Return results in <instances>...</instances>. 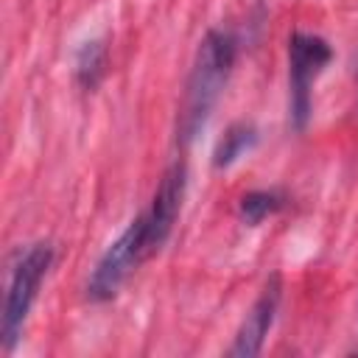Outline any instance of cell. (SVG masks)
Segmentation results:
<instances>
[{
	"instance_id": "9c48e42d",
	"label": "cell",
	"mask_w": 358,
	"mask_h": 358,
	"mask_svg": "<svg viewBox=\"0 0 358 358\" xmlns=\"http://www.w3.org/2000/svg\"><path fill=\"white\" fill-rule=\"evenodd\" d=\"M282 204H285V199L277 190H249L238 201V215H241V221L246 227H257L268 215H274Z\"/></svg>"
},
{
	"instance_id": "6da1fadb",
	"label": "cell",
	"mask_w": 358,
	"mask_h": 358,
	"mask_svg": "<svg viewBox=\"0 0 358 358\" xmlns=\"http://www.w3.org/2000/svg\"><path fill=\"white\" fill-rule=\"evenodd\" d=\"M235 56H238V39L224 28H210L199 42L193 70L185 84V98L179 106V120H176L179 143H190L204 129L207 117L213 115L227 87Z\"/></svg>"
},
{
	"instance_id": "3957f363",
	"label": "cell",
	"mask_w": 358,
	"mask_h": 358,
	"mask_svg": "<svg viewBox=\"0 0 358 358\" xmlns=\"http://www.w3.org/2000/svg\"><path fill=\"white\" fill-rule=\"evenodd\" d=\"M53 266V246L48 241H39L25 249V255L17 260L6 294V308H3V322H0V336H3V350H14V344L22 336V327L28 322V313L36 302L39 285L48 277Z\"/></svg>"
},
{
	"instance_id": "52a82bcc",
	"label": "cell",
	"mask_w": 358,
	"mask_h": 358,
	"mask_svg": "<svg viewBox=\"0 0 358 358\" xmlns=\"http://www.w3.org/2000/svg\"><path fill=\"white\" fill-rule=\"evenodd\" d=\"M257 143V129L252 123H232L224 137L215 143V151H213V165L221 171V168H229L235 165L246 151H252Z\"/></svg>"
},
{
	"instance_id": "8992f818",
	"label": "cell",
	"mask_w": 358,
	"mask_h": 358,
	"mask_svg": "<svg viewBox=\"0 0 358 358\" xmlns=\"http://www.w3.org/2000/svg\"><path fill=\"white\" fill-rule=\"evenodd\" d=\"M185 187H187V168H185V162H173L162 173L159 185H157V193L151 199V207L145 210L148 238H151L154 252L168 241V235H171V229H173V224L179 218Z\"/></svg>"
},
{
	"instance_id": "7a4b0ae2",
	"label": "cell",
	"mask_w": 358,
	"mask_h": 358,
	"mask_svg": "<svg viewBox=\"0 0 358 358\" xmlns=\"http://www.w3.org/2000/svg\"><path fill=\"white\" fill-rule=\"evenodd\" d=\"M154 255L151 238H148V221L145 213H140L101 255V260L95 263L90 280H87V299L92 302H109L112 296H117V291L123 288V282L134 274V268Z\"/></svg>"
},
{
	"instance_id": "ba28073f",
	"label": "cell",
	"mask_w": 358,
	"mask_h": 358,
	"mask_svg": "<svg viewBox=\"0 0 358 358\" xmlns=\"http://www.w3.org/2000/svg\"><path fill=\"white\" fill-rule=\"evenodd\" d=\"M106 76V42L90 39L76 53V81L84 90H95Z\"/></svg>"
},
{
	"instance_id": "5b68a950",
	"label": "cell",
	"mask_w": 358,
	"mask_h": 358,
	"mask_svg": "<svg viewBox=\"0 0 358 358\" xmlns=\"http://www.w3.org/2000/svg\"><path fill=\"white\" fill-rule=\"evenodd\" d=\"M280 296H282L280 274H271L268 282H266V288L260 291V296L249 308L246 319L241 322L232 347L227 350L232 358H252V355H257L263 350V341H266V336H268V330L274 324L277 308H280Z\"/></svg>"
},
{
	"instance_id": "277c9868",
	"label": "cell",
	"mask_w": 358,
	"mask_h": 358,
	"mask_svg": "<svg viewBox=\"0 0 358 358\" xmlns=\"http://www.w3.org/2000/svg\"><path fill=\"white\" fill-rule=\"evenodd\" d=\"M333 48L319 34H291L288 39V87H291V123L305 129L310 117V90L322 70L330 64Z\"/></svg>"
}]
</instances>
